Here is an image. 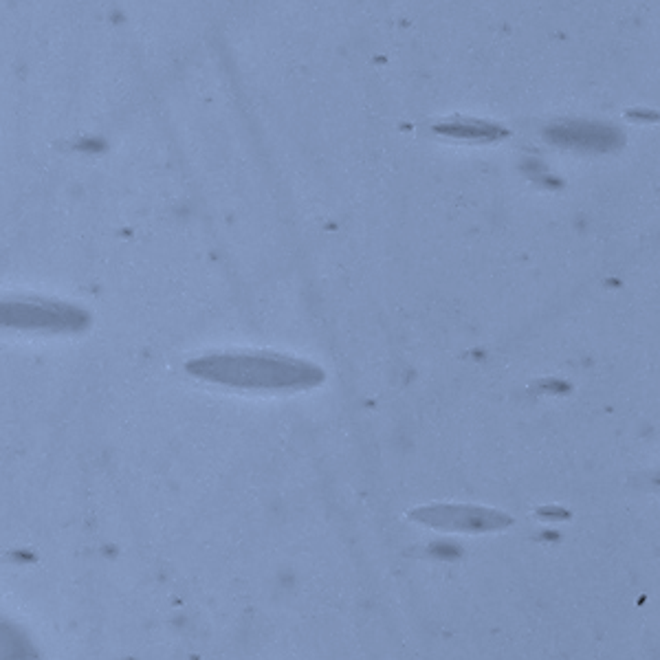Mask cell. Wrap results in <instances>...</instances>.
Instances as JSON below:
<instances>
[{"label":"cell","mask_w":660,"mask_h":660,"mask_svg":"<svg viewBox=\"0 0 660 660\" xmlns=\"http://www.w3.org/2000/svg\"><path fill=\"white\" fill-rule=\"evenodd\" d=\"M438 130L449 137H460V139H475V141H491L504 137V130L495 128L491 123H482V121H471V119H451L443 126H438Z\"/></svg>","instance_id":"277c9868"},{"label":"cell","mask_w":660,"mask_h":660,"mask_svg":"<svg viewBox=\"0 0 660 660\" xmlns=\"http://www.w3.org/2000/svg\"><path fill=\"white\" fill-rule=\"evenodd\" d=\"M88 324L86 310L42 298H5L0 300V326L44 333H68Z\"/></svg>","instance_id":"7a4b0ae2"},{"label":"cell","mask_w":660,"mask_h":660,"mask_svg":"<svg viewBox=\"0 0 660 660\" xmlns=\"http://www.w3.org/2000/svg\"><path fill=\"white\" fill-rule=\"evenodd\" d=\"M546 139L555 145L585 152H608L623 143V133L618 128L601 121H579L566 119L546 128Z\"/></svg>","instance_id":"3957f363"},{"label":"cell","mask_w":660,"mask_h":660,"mask_svg":"<svg viewBox=\"0 0 660 660\" xmlns=\"http://www.w3.org/2000/svg\"><path fill=\"white\" fill-rule=\"evenodd\" d=\"M188 372L209 383L260 392H298L324 381L315 363L275 353L205 355L188 361Z\"/></svg>","instance_id":"6da1fadb"}]
</instances>
